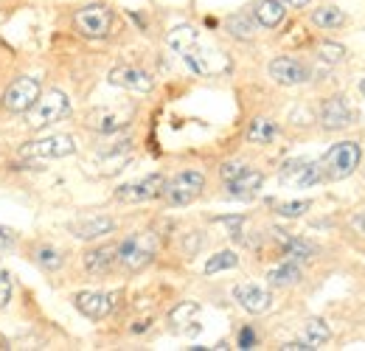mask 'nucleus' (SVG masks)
<instances>
[{"label":"nucleus","mask_w":365,"mask_h":351,"mask_svg":"<svg viewBox=\"0 0 365 351\" xmlns=\"http://www.w3.org/2000/svg\"><path fill=\"white\" fill-rule=\"evenodd\" d=\"M20 152L23 158H65L76 152V143L71 135H48L40 141H29Z\"/></svg>","instance_id":"nucleus-10"},{"label":"nucleus","mask_w":365,"mask_h":351,"mask_svg":"<svg viewBox=\"0 0 365 351\" xmlns=\"http://www.w3.org/2000/svg\"><path fill=\"white\" fill-rule=\"evenodd\" d=\"M287 3H289V6H295V9H301V6H307L309 0H287Z\"/></svg>","instance_id":"nucleus-39"},{"label":"nucleus","mask_w":365,"mask_h":351,"mask_svg":"<svg viewBox=\"0 0 365 351\" xmlns=\"http://www.w3.org/2000/svg\"><path fill=\"white\" fill-rule=\"evenodd\" d=\"M110 85L135 90V93H149V90L155 88V79H152L146 71H140V68L124 65V68H113V71H110Z\"/></svg>","instance_id":"nucleus-15"},{"label":"nucleus","mask_w":365,"mask_h":351,"mask_svg":"<svg viewBox=\"0 0 365 351\" xmlns=\"http://www.w3.org/2000/svg\"><path fill=\"white\" fill-rule=\"evenodd\" d=\"M225 29H228L230 37H236V40H253V34H256V23L245 11L230 14L228 20H225Z\"/></svg>","instance_id":"nucleus-23"},{"label":"nucleus","mask_w":365,"mask_h":351,"mask_svg":"<svg viewBox=\"0 0 365 351\" xmlns=\"http://www.w3.org/2000/svg\"><path fill=\"white\" fill-rule=\"evenodd\" d=\"M197 40H200V37H197V29H194V26H178V29H172L169 37H166L169 48L178 51V54H182L188 45H194Z\"/></svg>","instance_id":"nucleus-26"},{"label":"nucleus","mask_w":365,"mask_h":351,"mask_svg":"<svg viewBox=\"0 0 365 351\" xmlns=\"http://www.w3.org/2000/svg\"><path fill=\"white\" fill-rule=\"evenodd\" d=\"M163 188H166V177L163 175H149L135 183H124L115 188V200L121 203H146V200H155V197H163Z\"/></svg>","instance_id":"nucleus-8"},{"label":"nucleus","mask_w":365,"mask_h":351,"mask_svg":"<svg viewBox=\"0 0 365 351\" xmlns=\"http://www.w3.org/2000/svg\"><path fill=\"white\" fill-rule=\"evenodd\" d=\"M284 351H309L312 346L307 343V340H295V343H287V346H281Z\"/></svg>","instance_id":"nucleus-38"},{"label":"nucleus","mask_w":365,"mask_h":351,"mask_svg":"<svg viewBox=\"0 0 365 351\" xmlns=\"http://www.w3.org/2000/svg\"><path fill=\"white\" fill-rule=\"evenodd\" d=\"M284 14H287V9H284L281 0H259V3L253 6V17H256V23L264 26V29L281 26Z\"/></svg>","instance_id":"nucleus-20"},{"label":"nucleus","mask_w":365,"mask_h":351,"mask_svg":"<svg viewBox=\"0 0 365 351\" xmlns=\"http://www.w3.org/2000/svg\"><path fill=\"white\" fill-rule=\"evenodd\" d=\"M11 245H14V230L0 225V253H3L6 248H11Z\"/></svg>","instance_id":"nucleus-36"},{"label":"nucleus","mask_w":365,"mask_h":351,"mask_svg":"<svg viewBox=\"0 0 365 351\" xmlns=\"http://www.w3.org/2000/svg\"><path fill=\"white\" fill-rule=\"evenodd\" d=\"M270 76H273V82L284 85V88H295V85L309 82L312 73H309V68L304 62H298L292 56H278V59L270 62Z\"/></svg>","instance_id":"nucleus-11"},{"label":"nucleus","mask_w":365,"mask_h":351,"mask_svg":"<svg viewBox=\"0 0 365 351\" xmlns=\"http://www.w3.org/2000/svg\"><path fill=\"white\" fill-rule=\"evenodd\" d=\"M202 188H205V175H202V172H191V169H188V172H180L175 180H169V183H166L163 197H166V203H169V205L182 208V205H191V203L202 194Z\"/></svg>","instance_id":"nucleus-5"},{"label":"nucleus","mask_w":365,"mask_h":351,"mask_svg":"<svg viewBox=\"0 0 365 351\" xmlns=\"http://www.w3.org/2000/svg\"><path fill=\"white\" fill-rule=\"evenodd\" d=\"M180 56H182V62H185L197 76H225L230 71L228 54L220 51V48L202 45L200 40L194 45H188Z\"/></svg>","instance_id":"nucleus-3"},{"label":"nucleus","mask_w":365,"mask_h":351,"mask_svg":"<svg viewBox=\"0 0 365 351\" xmlns=\"http://www.w3.org/2000/svg\"><path fill=\"white\" fill-rule=\"evenodd\" d=\"M34 262L40 264L43 270H48V273H53V270H59V267L65 264V259H62V253H59L56 248H51V245H40V248L34 250Z\"/></svg>","instance_id":"nucleus-27"},{"label":"nucleus","mask_w":365,"mask_h":351,"mask_svg":"<svg viewBox=\"0 0 365 351\" xmlns=\"http://www.w3.org/2000/svg\"><path fill=\"white\" fill-rule=\"evenodd\" d=\"M88 127H91V130L104 132V135L118 132L127 127V113H121V110H110V107L93 110L91 116H88Z\"/></svg>","instance_id":"nucleus-17"},{"label":"nucleus","mask_w":365,"mask_h":351,"mask_svg":"<svg viewBox=\"0 0 365 351\" xmlns=\"http://www.w3.org/2000/svg\"><path fill=\"white\" fill-rule=\"evenodd\" d=\"M9 298H11V275L0 270V309L9 304Z\"/></svg>","instance_id":"nucleus-34"},{"label":"nucleus","mask_w":365,"mask_h":351,"mask_svg":"<svg viewBox=\"0 0 365 351\" xmlns=\"http://www.w3.org/2000/svg\"><path fill=\"white\" fill-rule=\"evenodd\" d=\"M236 264H239V256H236L233 250H222V253H217V256L208 259L205 275H214V273H220V270H233Z\"/></svg>","instance_id":"nucleus-29"},{"label":"nucleus","mask_w":365,"mask_h":351,"mask_svg":"<svg viewBox=\"0 0 365 351\" xmlns=\"http://www.w3.org/2000/svg\"><path fill=\"white\" fill-rule=\"evenodd\" d=\"M242 172H247V166L245 163H239V161H228L222 169H220V175H222V180L228 183V180H233V177H239Z\"/></svg>","instance_id":"nucleus-33"},{"label":"nucleus","mask_w":365,"mask_h":351,"mask_svg":"<svg viewBox=\"0 0 365 351\" xmlns=\"http://www.w3.org/2000/svg\"><path fill=\"white\" fill-rule=\"evenodd\" d=\"M318 56L323 59V62H331V65H334V62H340V59L346 56V48H343L340 43H320Z\"/></svg>","instance_id":"nucleus-32"},{"label":"nucleus","mask_w":365,"mask_h":351,"mask_svg":"<svg viewBox=\"0 0 365 351\" xmlns=\"http://www.w3.org/2000/svg\"><path fill=\"white\" fill-rule=\"evenodd\" d=\"M43 93V85H40V76H20L14 79L6 93H3V107L9 113H26Z\"/></svg>","instance_id":"nucleus-7"},{"label":"nucleus","mask_w":365,"mask_h":351,"mask_svg":"<svg viewBox=\"0 0 365 351\" xmlns=\"http://www.w3.org/2000/svg\"><path fill=\"white\" fill-rule=\"evenodd\" d=\"M360 161H363V146L357 141H340L320 158L318 163L326 180H346L349 175L357 172Z\"/></svg>","instance_id":"nucleus-1"},{"label":"nucleus","mask_w":365,"mask_h":351,"mask_svg":"<svg viewBox=\"0 0 365 351\" xmlns=\"http://www.w3.org/2000/svg\"><path fill=\"white\" fill-rule=\"evenodd\" d=\"M351 121H354V116H351V110H349L343 96H331L329 101H323V107H320L323 130H346Z\"/></svg>","instance_id":"nucleus-14"},{"label":"nucleus","mask_w":365,"mask_h":351,"mask_svg":"<svg viewBox=\"0 0 365 351\" xmlns=\"http://www.w3.org/2000/svg\"><path fill=\"white\" fill-rule=\"evenodd\" d=\"M256 346H259L256 332H253L250 326H245V329L239 332V349H256Z\"/></svg>","instance_id":"nucleus-35"},{"label":"nucleus","mask_w":365,"mask_h":351,"mask_svg":"<svg viewBox=\"0 0 365 351\" xmlns=\"http://www.w3.org/2000/svg\"><path fill=\"white\" fill-rule=\"evenodd\" d=\"M275 135H278V127L270 118H253L250 127H247V141L250 143H270Z\"/></svg>","instance_id":"nucleus-24"},{"label":"nucleus","mask_w":365,"mask_h":351,"mask_svg":"<svg viewBox=\"0 0 365 351\" xmlns=\"http://www.w3.org/2000/svg\"><path fill=\"white\" fill-rule=\"evenodd\" d=\"M71 230H73L76 239L91 242V239H98V236H104V233H113V230H115V222L110 220V217H91V220L73 222Z\"/></svg>","instance_id":"nucleus-18"},{"label":"nucleus","mask_w":365,"mask_h":351,"mask_svg":"<svg viewBox=\"0 0 365 351\" xmlns=\"http://www.w3.org/2000/svg\"><path fill=\"white\" fill-rule=\"evenodd\" d=\"M155 253H158V239H155V233L143 230V233L127 236V239L115 248V262L121 264L127 273H138V270H143L146 264H152Z\"/></svg>","instance_id":"nucleus-2"},{"label":"nucleus","mask_w":365,"mask_h":351,"mask_svg":"<svg viewBox=\"0 0 365 351\" xmlns=\"http://www.w3.org/2000/svg\"><path fill=\"white\" fill-rule=\"evenodd\" d=\"M312 23L320 26V29H337V26L346 23V14L337 6H320V9L312 11Z\"/></svg>","instance_id":"nucleus-25"},{"label":"nucleus","mask_w":365,"mask_h":351,"mask_svg":"<svg viewBox=\"0 0 365 351\" xmlns=\"http://www.w3.org/2000/svg\"><path fill=\"white\" fill-rule=\"evenodd\" d=\"M76 29L82 37H91V40H101L110 34V26H113V11L104 6V3H91L85 9L76 11L73 17Z\"/></svg>","instance_id":"nucleus-6"},{"label":"nucleus","mask_w":365,"mask_h":351,"mask_svg":"<svg viewBox=\"0 0 365 351\" xmlns=\"http://www.w3.org/2000/svg\"><path fill=\"white\" fill-rule=\"evenodd\" d=\"M200 245H202V236H200V233H194V239L188 236V239H185V253L191 256V253H194V250H197Z\"/></svg>","instance_id":"nucleus-37"},{"label":"nucleus","mask_w":365,"mask_h":351,"mask_svg":"<svg viewBox=\"0 0 365 351\" xmlns=\"http://www.w3.org/2000/svg\"><path fill=\"white\" fill-rule=\"evenodd\" d=\"M118 298H121V292H79L73 298V304H76V309L82 315H88L91 320H101V317H107L115 309Z\"/></svg>","instance_id":"nucleus-12"},{"label":"nucleus","mask_w":365,"mask_h":351,"mask_svg":"<svg viewBox=\"0 0 365 351\" xmlns=\"http://www.w3.org/2000/svg\"><path fill=\"white\" fill-rule=\"evenodd\" d=\"M360 93H363V96H365V79H363V82H360Z\"/></svg>","instance_id":"nucleus-40"},{"label":"nucleus","mask_w":365,"mask_h":351,"mask_svg":"<svg viewBox=\"0 0 365 351\" xmlns=\"http://www.w3.org/2000/svg\"><path fill=\"white\" fill-rule=\"evenodd\" d=\"M200 312L197 304H191V301H182L178 309H172V315H169V323H175V329H180L182 323H191V317Z\"/></svg>","instance_id":"nucleus-30"},{"label":"nucleus","mask_w":365,"mask_h":351,"mask_svg":"<svg viewBox=\"0 0 365 351\" xmlns=\"http://www.w3.org/2000/svg\"><path fill=\"white\" fill-rule=\"evenodd\" d=\"M26 113H29V116H26L29 127L43 130V127H51V124L62 121V118L71 113V101H68V96H65L62 90H51L46 96L40 93V98H37Z\"/></svg>","instance_id":"nucleus-4"},{"label":"nucleus","mask_w":365,"mask_h":351,"mask_svg":"<svg viewBox=\"0 0 365 351\" xmlns=\"http://www.w3.org/2000/svg\"><path fill=\"white\" fill-rule=\"evenodd\" d=\"M233 298L239 301V307L245 309V312H250V315H262V312H267L270 304H273L270 290H264L259 284H239L233 290Z\"/></svg>","instance_id":"nucleus-13"},{"label":"nucleus","mask_w":365,"mask_h":351,"mask_svg":"<svg viewBox=\"0 0 365 351\" xmlns=\"http://www.w3.org/2000/svg\"><path fill=\"white\" fill-rule=\"evenodd\" d=\"M309 208H312L309 200H295V203H281V205H275V211H278L281 217H287V220H295V217L307 214Z\"/></svg>","instance_id":"nucleus-31"},{"label":"nucleus","mask_w":365,"mask_h":351,"mask_svg":"<svg viewBox=\"0 0 365 351\" xmlns=\"http://www.w3.org/2000/svg\"><path fill=\"white\" fill-rule=\"evenodd\" d=\"M329 337H331V329L326 326V320L312 317V320L307 323V343H309L312 349H320L323 343H329Z\"/></svg>","instance_id":"nucleus-28"},{"label":"nucleus","mask_w":365,"mask_h":351,"mask_svg":"<svg viewBox=\"0 0 365 351\" xmlns=\"http://www.w3.org/2000/svg\"><path fill=\"white\" fill-rule=\"evenodd\" d=\"M278 239H281L284 259H289V262H307L315 256V245H309L304 239H295V236H278Z\"/></svg>","instance_id":"nucleus-21"},{"label":"nucleus","mask_w":365,"mask_h":351,"mask_svg":"<svg viewBox=\"0 0 365 351\" xmlns=\"http://www.w3.org/2000/svg\"><path fill=\"white\" fill-rule=\"evenodd\" d=\"M115 264V248L113 245H104V248H93L85 253V270L91 275H104L110 273Z\"/></svg>","instance_id":"nucleus-19"},{"label":"nucleus","mask_w":365,"mask_h":351,"mask_svg":"<svg viewBox=\"0 0 365 351\" xmlns=\"http://www.w3.org/2000/svg\"><path fill=\"white\" fill-rule=\"evenodd\" d=\"M262 183H264V175H262V172L247 169V172H242L239 177L228 180V197L230 200H253V197L259 194Z\"/></svg>","instance_id":"nucleus-16"},{"label":"nucleus","mask_w":365,"mask_h":351,"mask_svg":"<svg viewBox=\"0 0 365 351\" xmlns=\"http://www.w3.org/2000/svg\"><path fill=\"white\" fill-rule=\"evenodd\" d=\"M278 180L292 188H312L315 183L323 180V172H320L318 161H287L278 172Z\"/></svg>","instance_id":"nucleus-9"},{"label":"nucleus","mask_w":365,"mask_h":351,"mask_svg":"<svg viewBox=\"0 0 365 351\" xmlns=\"http://www.w3.org/2000/svg\"><path fill=\"white\" fill-rule=\"evenodd\" d=\"M267 281H270V287H292V284L301 281V267H298V262L287 259L281 267H273L267 273Z\"/></svg>","instance_id":"nucleus-22"}]
</instances>
